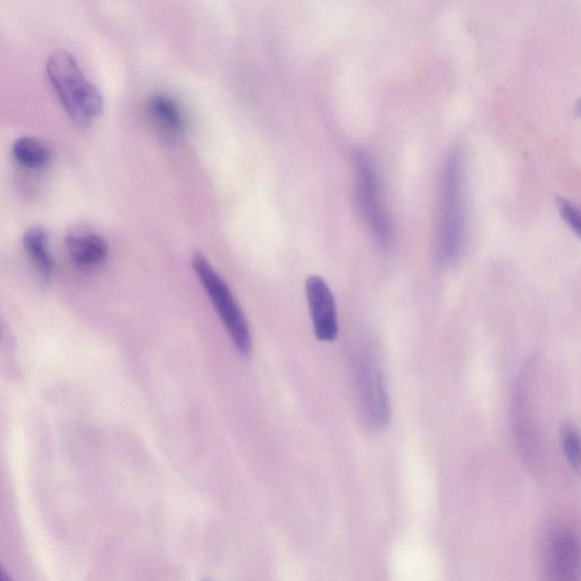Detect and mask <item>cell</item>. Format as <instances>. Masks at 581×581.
<instances>
[{"mask_svg": "<svg viewBox=\"0 0 581 581\" xmlns=\"http://www.w3.org/2000/svg\"><path fill=\"white\" fill-rule=\"evenodd\" d=\"M0 581H13L11 576L7 574L2 563H0Z\"/></svg>", "mask_w": 581, "mask_h": 581, "instance_id": "obj_14", "label": "cell"}, {"mask_svg": "<svg viewBox=\"0 0 581 581\" xmlns=\"http://www.w3.org/2000/svg\"><path fill=\"white\" fill-rule=\"evenodd\" d=\"M306 293L317 339L334 341L339 333V322L331 289L322 277L310 276L306 281Z\"/></svg>", "mask_w": 581, "mask_h": 581, "instance_id": "obj_6", "label": "cell"}, {"mask_svg": "<svg viewBox=\"0 0 581 581\" xmlns=\"http://www.w3.org/2000/svg\"><path fill=\"white\" fill-rule=\"evenodd\" d=\"M12 153L16 161L30 168L45 166L52 157V150L44 141L28 136L14 141Z\"/></svg>", "mask_w": 581, "mask_h": 581, "instance_id": "obj_11", "label": "cell"}, {"mask_svg": "<svg viewBox=\"0 0 581 581\" xmlns=\"http://www.w3.org/2000/svg\"><path fill=\"white\" fill-rule=\"evenodd\" d=\"M202 581H212V580H209V579H202Z\"/></svg>", "mask_w": 581, "mask_h": 581, "instance_id": "obj_15", "label": "cell"}, {"mask_svg": "<svg viewBox=\"0 0 581 581\" xmlns=\"http://www.w3.org/2000/svg\"><path fill=\"white\" fill-rule=\"evenodd\" d=\"M46 71L58 99L74 122L87 125L97 119L103 111V96L70 52L56 50L48 57Z\"/></svg>", "mask_w": 581, "mask_h": 581, "instance_id": "obj_2", "label": "cell"}, {"mask_svg": "<svg viewBox=\"0 0 581 581\" xmlns=\"http://www.w3.org/2000/svg\"><path fill=\"white\" fill-rule=\"evenodd\" d=\"M357 193L359 206L370 229L382 246H389L392 238V227L381 199L374 165L370 158L359 153L356 156Z\"/></svg>", "mask_w": 581, "mask_h": 581, "instance_id": "obj_4", "label": "cell"}, {"mask_svg": "<svg viewBox=\"0 0 581 581\" xmlns=\"http://www.w3.org/2000/svg\"><path fill=\"white\" fill-rule=\"evenodd\" d=\"M361 406L370 426L383 428L389 423L390 406L380 367L372 356L361 359L358 372Z\"/></svg>", "mask_w": 581, "mask_h": 581, "instance_id": "obj_5", "label": "cell"}, {"mask_svg": "<svg viewBox=\"0 0 581 581\" xmlns=\"http://www.w3.org/2000/svg\"><path fill=\"white\" fill-rule=\"evenodd\" d=\"M558 206L560 213L563 217V220L567 222L570 226V229L576 233V235H580V215L578 209L574 204L567 199L560 198L558 200Z\"/></svg>", "mask_w": 581, "mask_h": 581, "instance_id": "obj_13", "label": "cell"}, {"mask_svg": "<svg viewBox=\"0 0 581 581\" xmlns=\"http://www.w3.org/2000/svg\"><path fill=\"white\" fill-rule=\"evenodd\" d=\"M560 443L564 456L571 469L577 474L580 471V444L577 428L571 424H564L560 429Z\"/></svg>", "mask_w": 581, "mask_h": 581, "instance_id": "obj_12", "label": "cell"}, {"mask_svg": "<svg viewBox=\"0 0 581 581\" xmlns=\"http://www.w3.org/2000/svg\"><path fill=\"white\" fill-rule=\"evenodd\" d=\"M579 546L569 532L554 534L549 550V575L551 581H579Z\"/></svg>", "mask_w": 581, "mask_h": 581, "instance_id": "obj_8", "label": "cell"}, {"mask_svg": "<svg viewBox=\"0 0 581 581\" xmlns=\"http://www.w3.org/2000/svg\"><path fill=\"white\" fill-rule=\"evenodd\" d=\"M192 266L199 281L212 301L218 316H220L227 333H229L235 348L242 356L248 357L252 350L250 328L241 310L239 303L233 297L229 286L204 255L195 254L192 258Z\"/></svg>", "mask_w": 581, "mask_h": 581, "instance_id": "obj_3", "label": "cell"}, {"mask_svg": "<svg viewBox=\"0 0 581 581\" xmlns=\"http://www.w3.org/2000/svg\"><path fill=\"white\" fill-rule=\"evenodd\" d=\"M440 221L437 232V258L452 265L460 258L466 242L465 192H463L462 154L453 147L446 156L441 179Z\"/></svg>", "mask_w": 581, "mask_h": 581, "instance_id": "obj_1", "label": "cell"}, {"mask_svg": "<svg viewBox=\"0 0 581 581\" xmlns=\"http://www.w3.org/2000/svg\"><path fill=\"white\" fill-rule=\"evenodd\" d=\"M23 244L33 265L44 280L54 272V260L49 250L48 234L44 227L32 226L23 235Z\"/></svg>", "mask_w": 581, "mask_h": 581, "instance_id": "obj_10", "label": "cell"}, {"mask_svg": "<svg viewBox=\"0 0 581 581\" xmlns=\"http://www.w3.org/2000/svg\"><path fill=\"white\" fill-rule=\"evenodd\" d=\"M147 112L156 130L167 140L180 138L184 131V117L178 103L166 95H155L148 101Z\"/></svg>", "mask_w": 581, "mask_h": 581, "instance_id": "obj_9", "label": "cell"}, {"mask_svg": "<svg viewBox=\"0 0 581 581\" xmlns=\"http://www.w3.org/2000/svg\"><path fill=\"white\" fill-rule=\"evenodd\" d=\"M65 243L73 263L81 269H95L108 257V243L88 227H73L67 232Z\"/></svg>", "mask_w": 581, "mask_h": 581, "instance_id": "obj_7", "label": "cell"}]
</instances>
